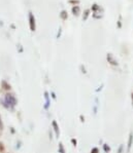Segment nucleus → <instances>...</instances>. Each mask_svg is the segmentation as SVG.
<instances>
[{
    "label": "nucleus",
    "instance_id": "nucleus-10",
    "mask_svg": "<svg viewBox=\"0 0 133 153\" xmlns=\"http://www.w3.org/2000/svg\"><path fill=\"white\" fill-rule=\"evenodd\" d=\"M0 130H3V123H2V121H1V115H0Z\"/></svg>",
    "mask_w": 133,
    "mask_h": 153
},
{
    "label": "nucleus",
    "instance_id": "nucleus-2",
    "mask_svg": "<svg viewBox=\"0 0 133 153\" xmlns=\"http://www.w3.org/2000/svg\"><path fill=\"white\" fill-rule=\"evenodd\" d=\"M52 125H53V128H54L55 134H56V137H57V138H59V136H60L59 125H58V123H57L56 120H53V122H52Z\"/></svg>",
    "mask_w": 133,
    "mask_h": 153
},
{
    "label": "nucleus",
    "instance_id": "nucleus-1",
    "mask_svg": "<svg viewBox=\"0 0 133 153\" xmlns=\"http://www.w3.org/2000/svg\"><path fill=\"white\" fill-rule=\"evenodd\" d=\"M5 103L8 105V107H13V106H15L17 105V103H18V101H17V99H15V97L13 96V94H5Z\"/></svg>",
    "mask_w": 133,
    "mask_h": 153
},
{
    "label": "nucleus",
    "instance_id": "nucleus-7",
    "mask_svg": "<svg viewBox=\"0 0 133 153\" xmlns=\"http://www.w3.org/2000/svg\"><path fill=\"white\" fill-rule=\"evenodd\" d=\"M58 151L59 153H65V149H64V146L62 143H59V148H58Z\"/></svg>",
    "mask_w": 133,
    "mask_h": 153
},
{
    "label": "nucleus",
    "instance_id": "nucleus-3",
    "mask_svg": "<svg viewBox=\"0 0 133 153\" xmlns=\"http://www.w3.org/2000/svg\"><path fill=\"white\" fill-rule=\"evenodd\" d=\"M44 98H46V105H44V108L46 109H49L50 107V98H49V94L48 92H44Z\"/></svg>",
    "mask_w": 133,
    "mask_h": 153
},
{
    "label": "nucleus",
    "instance_id": "nucleus-15",
    "mask_svg": "<svg viewBox=\"0 0 133 153\" xmlns=\"http://www.w3.org/2000/svg\"><path fill=\"white\" fill-rule=\"evenodd\" d=\"M131 96H132V105H133V94H131Z\"/></svg>",
    "mask_w": 133,
    "mask_h": 153
},
{
    "label": "nucleus",
    "instance_id": "nucleus-5",
    "mask_svg": "<svg viewBox=\"0 0 133 153\" xmlns=\"http://www.w3.org/2000/svg\"><path fill=\"white\" fill-rule=\"evenodd\" d=\"M107 60H108V62H110V64H113V65H117L118 63L115 61V60L113 59V57H112V55H108L107 56Z\"/></svg>",
    "mask_w": 133,
    "mask_h": 153
},
{
    "label": "nucleus",
    "instance_id": "nucleus-9",
    "mask_svg": "<svg viewBox=\"0 0 133 153\" xmlns=\"http://www.w3.org/2000/svg\"><path fill=\"white\" fill-rule=\"evenodd\" d=\"M91 153H99V150H98V148H93L91 150Z\"/></svg>",
    "mask_w": 133,
    "mask_h": 153
},
{
    "label": "nucleus",
    "instance_id": "nucleus-11",
    "mask_svg": "<svg viewBox=\"0 0 133 153\" xmlns=\"http://www.w3.org/2000/svg\"><path fill=\"white\" fill-rule=\"evenodd\" d=\"M71 143L73 144V146H77V140H75V139H71Z\"/></svg>",
    "mask_w": 133,
    "mask_h": 153
},
{
    "label": "nucleus",
    "instance_id": "nucleus-14",
    "mask_svg": "<svg viewBox=\"0 0 133 153\" xmlns=\"http://www.w3.org/2000/svg\"><path fill=\"white\" fill-rule=\"evenodd\" d=\"M52 97L54 98V99H56V96H55V94H54V92H52Z\"/></svg>",
    "mask_w": 133,
    "mask_h": 153
},
{
    "label": "nucleus",
    "instance_id": "nucleus-6",
    "mask_svg": "<svg viewBox=\"0 0 133 153\" xmlns=\"http://www.w3.org/2000/svg\"><path fill=\"white\" fill-rule=\"evenodd\" d=\"M2 86H3V88L6 89V90H9L10 89V85L6 81H2Z\"/></svg>",
    "mask_w": 133,
    "mask_h": 153
},
{
    "label": "nucleus",
    "instance_id": "nucleus-8",
    "mask_svg": "<svg viewBox=\"0 0 133 153\" xmlns=\"http://www.w3.org/2000/svg\"><path fill=\"white\" fill-rule=\"evenodd\" d=\"M30 21H31V30H33L34 31V29H35V26H34V21H33V17L32 15H30Z\"/></svg>",
    "mask_w": 133,
    "mask_h": 153
},
{
    "label": "nucleus",
    "instance_id": "nucleus-4",
    "mask_svg": "<svg viewBox=\"0 0 133 153\" xmlns=\"http://www.w3.org/2000/svg\"><path fill=\"white\" fill-rule=\"evenodd\" d=\"M132 140H133V135L130 134V136H129V140H128V151H130L131 146H132Z\"/></svg>",
    "mask_w": 133,
    "mask_h": 153
},
{
    "label": "nucleus",
    "instance_id": "nucleus-12",
    "mask_svg": "<svg viewBox=\"0 0 133 153\" xmlns=\"http://www.w3.org/2000/svg\"><path fill=\"white\" fill-rule=\"evenodd\" d=\"M103 147H104V150H105V152H107V151H109V147H108V146L106 145V144H105V145L103 146Z\"/></svg>",
    "mask_w": 133,
    "mask_h": 153
},
{
    "label": "nucleus",
    "instance_id": "nucleus-13",
    "mask_svg": "<svg viewBox=\"0 0 133 153\" xmlns=\"http://www.w3.org/2000/svg\"><path fill=\"white\" fill-rule=\"evenodd\" d=\"M4 150V147H3V144L0 143V151H3Z\"/></svg>",
    "mask_w": 133,
    "mask_h": 153
}]
</instances>
